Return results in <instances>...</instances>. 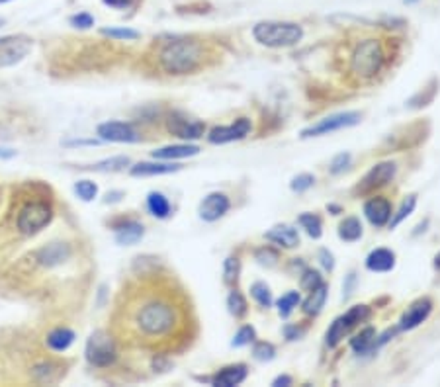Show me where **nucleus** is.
Segmentation results:
<instances>
[{"label":"nucleus","mask_w":440,"mask_h":387,"mask_svg":"<svg viewBox=\"0 0 440 387\" xmlns=\"http://www.w3.org/2000/svg\"><path fill=\"white\" fill-rule=\"evenodd\" d=\"M354 284H356V274H354V272H350V274L347 276V282H345V285H343V290H345V297H348L350 294H352Z\"/></svg>","instance_id":"49530a36"},{"label":"nucleus","mask_w":440,"mask_h":387,"mask_svg":"<svg viewBox=\"0 0 440 387\" xmlns=\"http://www.w3.org/2000/svg\"><path fill=\"white\" fill-rule=\"evenodd\" d=\"M290 384H292V377L288 376H280L272 381V386H290Z\"/></svg>","instance_id":"de8ad7c7"},{"label":"nucleus","mask_w":440,"mask_h":387,"mask_svg":"<svg viewBox=\"0 0 440 387\" xmlns=\"http://www.w3.org/2000/svg\"><path fill=\"white\" fill-rule=\"evenodd\" d=\"M376 338H378L376 329L374 326H366V329H362L359 335L350 340V347L354 348V352H359V354H368L378 345Z\"/></svg>","instance_id":"393cba45"},{"label":"nucleus","mask_w":440,"mask_h":387,"mask_svg":"<svg viewBox=\"0 0 440 387\" xmlns=\"http://www.w3.org/2000/svg\"><path fill=\"white\" fill-rule=\"evenodd\" d=\"M348 163H350V153L337 155V157L331 161V173L337 174V173H340V171H345V168L348 166Z\"/></svg>","instance_id":"79ce46f5"},{"label":"nucleus","mask_w":440,"mask_h":387,"mask_svg":"<svg viewBox=\"0 0 440 387\" xmlns=\"http://www.w3.org/2000/svg\"><path fill=\"white\" fill-rule=\"evenodd\" d=\"M338 237L345 243H356L362 237V223L356 217H347L343 223L338 225Z\"/></svg>","instance_id":"cd10ccee"},{"label":"nucleus","mask_w":440,"mask_h":387,"mask_svg":"<svg viewBox=\"0 0 440 387\" xmlns=\"http://www.w3.org/2000/svg\"><path fill=\"white\" fill-rule=\"evenodd\" d=\"M147 207H149L151 215L159 217V219H166V217L171 215V212H173L171 202H168L166 196L161 192H151L147 196Z\"/></svg>","instance_id":"bb28decb"},{"label":"nucleus","mask_w":440,"mask_h":387,"mask_svg":"<svg viewBox=\"0 0 440 387\" xmlns=\"http://www.w3.org/2000/svg\"><path fill=\"white\" fill-rule=\"evenodd\" d=\"M69 255H71L69 245H65V243H53V245L43 246L40 253H38V262L41 266L53 268V266L63 264L69 258Z\"/></svg>","instance_id":"a211bd4d"},{"label":"nucleus","mask_w":440,"mask_h":387,"mask_svg":"<svg viewBox=\"0 0 440 387\" xmlns=\"http://www.w3.org/2000/svg\"><path fill=\"white\" fill-rule=\"evenodd\" d=\"M398 173V166L395 163H379L376 164L372 171H370L359 184V192L360 194H372L378 188H384L386 184H389L393 180V176Z\"/></svg>","instance_id":"9d476101"},{"label":"nucleus","mask_w":440,"mask_h":387,"mask_svg":"<svg viewBox=\"0 0 440 387\" xmlns=\"http://www.w3.org/2000/svg\"><path fill=\"white\" fill-rule=\"evenodd\" d=\"M168 132L176 135V137H180V139H198V137L204 135L205 125L202 122L188 120L184 116L174 113L168 120Z\"/></svg>","instance_id":"4468645a"},{"label":"nucleus","mask_w":440,"mask_h":387,"mask_svg":"<svg viewBox=\"0 0 440 387\" xmlns=\"http://www.w3.org/2000/svg\"><path fill=\"white\" fill-rule=\"evenodd\" d=\"M327 292H329V285L323 282V284H319L315 290H311L309 292V296L307 299L304 301V313L306 315H319L321 313V309L325 306V301H327Z\"/></svg>","instance_id":"b1692460"},{"label":"nucleus","mask_w":440,"mask_h":387,"mask_svg":"<svg viewBox=\"0 0 440 387\" xmlns=\"http://www.w3.org/2000/svg\"><path fill=\"white\" fill-rule=\"evenodd\" d=\"M249 376V370L245 364H233L223 370H219L214 377H212V386L215 387H233L243 384Z\"/></svg>","instance_id":"f3484780"},{"label":"nucleus","mask_w":440,"mask_h":387,"mask_svg":"<svg viewBox=\"0 0 440 387\" xmlns=\"http://www.w3.org/2000/svg\"><path fill=\"white\" fill-rule=\"evenodd\" d=\"M395 266V253L389 248H376L366 258V268L370 272H389Z\"/></svg>","instance_id":"aec40b11"},{"label":"nucleus","mask_w":440,"mask_h":387,"mask_svg":"<svg viewBox=\"0 0 440 387\" xmlns=\"http://www.w3.org/2000/svg\"><path fill=\"white\" fill-rule=\"evenodd\" d=\"M229 207H231V202H229V198H227L226 194L212 192L207 194L204 200H202L198 214H200V217H202L204 221L214 223V221L221 219V217L229 212Z\"/></svg>","instance_id":"ddd939ff"},{"label":"nucleus","mask_w":440,"mask_h":387,"mask_svg":"<svg viewBox=\"0 0 440 387\" xmlns=\"http://www.w3.org/2000/svg\"><path fill=\"white\" fill-rule=\"evenodd\" d=\"M253 354L260 362H270L272 358L276 356V348L272 347L270 342H256L255 348H253Z\"/></svg>","instance_id":"4c0bfd02"},{"label":"nucleus","mask_w":440,"mask_h":387,"mask_svg":"<svg viewBox=\"0 0 440 387\" xmlns=\"http://www.w3.org/2000/svg\"><path fill=\"white\" fill-rule=\"evenodd\" d=\"M268 241L276 243L278 246H284V248H296L299 245V233H297L296 227L292 225H276L272 227L267 233Z\"/></svg>","instance_id":"6ab92c4d"},{"label":"nucleus","mask_w":440,"mask_h":387,"mask_svg":"<svg viewBox=\"0 0 440 387\" xmlns=\"http://www.w3.org/2000/svg\"><path fill=\"white\" fill-rule=\"evenodd\" d=\"M0 24H2V20H0Z\"/></svg>","instance_id":"3c124183"},{"label":"nucleus","mask_w":440,"mask_h":387,"mask_svg":"<svg viewBox=\"0 0 440 387\" xmlns=\"http://www.w3.org/2000/svg\"><path fill=\"white\" fill-rule=\"evenodd\" d=\"M207 59L205 45L198 40H173L166 41L157 55L161 71L166 74H190L204 67Z\"/></svg>","instance_id":"f03ea898"},{"label":"nucleus","mask_w":440,"mask_h":387,"mask_svg":"<svg viewBox=\"0 0 440 387\" xmlns=\"http://www.w3.org/2000/svg\"><path fill=\"white\" fill-rule=\"evenodd\" d=\"M74 192L84 202H93L94 198H96V194H98V186L91 182V180H81V182L74 184Z\"/></svg>","instance_id":"f704fd0d"},{"label":"nucleus","mask_w":440,"mask_h":387,"mask_svg":"<svg viewBox=\"0 0 440 387\" xmlns=\"http://www.w3.org/2000/svg\"><path fill=\"white\" fill-rule=\"evenodd\" d=\"M434 268L440 270V255H437V258H434Z\"/></svg>","instance_id":"8fccbe9b"},{"label":"nucleus","mask_w":440,"mask_h":387,"mask_svg":"<svg viewBox=\"0 0 440 387\" xmlns=\"http://www.w3.org/2000/svg\"><path fill=\"white\" fill-rule=\"evenodd\" d=\"M31 49V40L24 35H8L0 40V67H12Z\"/></svg>","instance_id":"1a4fd4ad"},{"label":"nucleus","mask_w":440,"mask_h":387,"mask_svg":"<svg viewBox=\"0 0 440 387\" xmlns=\"http://www.w3.org/2000/svg\"><path fill=\"white\" fill-rule=\"evenodd\" d=\"M71 24H72V26H77V28H82V30H86V28H91V26H94V18H93V16H91V14H86V12H81V14L72 16Z\"/></svg>","instance_id":"37998d69"},{"label":"nucleus","mask_w":440,"mask_h":387,"mask_svg":"<svg viewBox=\"0 0 440 387\" xmlns=\"http://www.w3.org/2000/svg\"><path fill=\"white\" fill-rule=\"evenodd\" d=\"M432 311V301L429 297H423V299H417L413 306L403 313L400 321V329L401 331H411L415 326H419L423 321H427V317L430 315Z\"/></svg>","instance_id":"dca6fc26"},{"label":"nucleus","mask_w":440,"mask_h":387,"mask_svg":"<svg viewBox=\"0 0 440 387\" xmlns=\"http://www.w3.org/2000/svg\"><path fill=\"white\" fill-rule=\"evenodd\" d=\"M319 258H321V264H323V268L325 270H333L335 268V260H333V255L329 253L327 248H321V253H319Z\"/></svg>","instance_id":"a18cd8bd"},{"label":"nucleus","mask_w":440,"mask_h":387,"mask_svg":"<svg viewBox=\"0 0 440 387\" xmlns=\"http://www.w3.org/2000/svg\"><path fill=\"white\" fill-rule=\"evenodd\" d=\"M116 358H118L116 340L108 333L96 331L86 342V360L91 362V366L108 368L116 362Z\"/></svg>","instance_id":"423d86ee"},{"label":"nucleus","mask_w":440,"mask_h":387,"mask_svg":"<svg viewBox=\"0 0 440 387\" xmlns=\"http://www.w3.org/2000/svg\"><path fill=\"white\" fill-rule=\"evenodd\" d=\"M249 132H251V120L239 118V120L231 123V125L214 127V129L210 132V135H207V141L214 143V145L239 141V139H245L246 135H249Z\"/></svg>","instance_id":"9b49d317"},{"label":"nucleus","mask_w":440,"mask_h":387,"mask_svg":"<svg viewBox=\"0 0 440 387\" xmlns=\"http://www.w3.org/2000/svg\"><path fill=\"white\" fill-rule=\"evenodd\" d=\"M253 38L270 49L294 47L304 38V28L296 22H258L253 28Z\"/></svg>","instance_id":"7ed1b4c3"},{"label":"nucleus","mask_w":440,"mask_h":387,"mask_svg":"<svg viewBox=\"0 0 440 387\" xmlns=\"http://www.w3.org/2000/svg\"><path fill=\"white\" fill-rule=\"evenodd\" d=\"M102 2L110 8H116V10H125V8H132L137 0H102Z\"/></svg>","instance_id":"c03bdc74"},{"label":"nucleus","mask_w":440,"mask_h":387,"mask_svg":"<svg viewBox=\"0 0 440 387\" xmlns=\"http://www.w3.org/2000/svg\"><path fill=\"white\" fill-rule=\"evenodd\" d=\"M129 164V159L127 157H113V159H108V161H102V163L94 164V171H122Z\"/></svg>","instance_id":"c9c22d12"},{"label":"nucleus","mask_w":440,"mask_h":387,"mask_svg":"<svg viewBox=\"0 0 440 387\" xmlns=\"http://www.w3.org/2000/svg\"><path fill=\"white\" fill-rule=\"evenodd\" d=\"M364 214L374 227H384L391 219V202L384 196H374L364 204Z\"/></svg>","instance_id":"2eb2a0df"},{"label":"nucleus","mask_w":440,"mask_h":387,"mask_svg":"<svg viewBox=\"0 0 440 387\" xmlns=\"http://www.w3.org/2000/svg\"><path fill=\"white\" fill-rule=\"evenodd\" d=\"M100 141H96V139H91V141H71V143H67V145H71V147H74V145H98Z\"/></svg>","instance_id":"09e8293b"},{"label":"nucleus","mask_w":440,"mask_h":387,"mask_svg":"<svg viewBox=\"0 0 440 387\" xmlns=\"http://www.w3.org/2000/svg\"><path fill=\"white\" fill-rule=\"evenodd\" d=\"M251 296L255 297V301L260 307H270L272 306V292L265 282H255L251 285Z\"/></svg>","instance_id":"2f4dec72"},{"label":"nucleus","mask_w":440,"mask_h":387,"mask_svg":"<svg viewBox=\"0 0 440 387\" xmlns=\"http://www.w3.org/2000/svg\"><path fill=\"white\" fill-rule=\"evenodd\" d=\"M102 33L106 38H112V40H137L139 33L135 30H127V28H104Z\"/></svg>","instance_id":"e433bc0d"},{"label":"nucleus","mask_w":440,"mask_h":387,"mask_svg":"<svg viewBox=\"0 0 440 387\" xmlns=\"http://www.w3.org/2000/svg\"><path fill=\"white\" fill-rule=\"evenodd\" d=\"M192 325L188 299L171 282L147 280L134 290H123L118 307V331L143 348L173 350L190 336Z\"/></svg>","instance_id":"f257e3e1"},{"label":"nucleus","mask_w":440,"mask_h":387,"mask_svg":"<svg viewBox=\"0 0 440 387\" xmlns=\"http://www.w3.org/2000/svg\"><path fill=\"white\" fill-rule=\"evenodd\" d=\"M227 307H229V313L237 319H241V317L246 315V311H249V306H246V299L243 297L241 292H237L233 290L229 297H227Z\"/></svg>","instance_id":"c756f323"},{"label":"nucleus","mask_w":440,"mask_h":387,"mask_svg":"<svg viewBox=\"0 0 440 387\" xmlns=\"http://www.w3.org/2000/svg\"><path fill=\"white\" fill-rule=\"evenodd\" d=\"M200 153V149L196 145H171L153 151V159L159 161H173V159H186V157H194Z\"/></svg>","instance_id":"4be33fe9"},{"label":"nucleus","mask_w":440,"mask_h":387,"mask_svg":"<svg viewBox=\"0 0 440 387\" xmlns=\"http://www.w3.org/2000/svg\"><path fill=\"white\" fill-rule=\"evenodd\" d=\"M53 207L52 204L43 202V200H31L22 205L18 217H16V227L22 235L31 237V235L40 233L41 229H45L52 223Z\"/></svg>","instance_id":"39448f33"},{"label":"nucleus","mask_w":440,"mask_h":387,"mask_svg":"<svg viewBox=\"0 0 440 387\" xmlns=\"http://www.w3.org/2000/svg\"><path fill=\"white\" fill-rule=\"evenodd\" d=\"M360 116L359 112H343V113H335V116H329L325 120H321L315 125L307 127L301 132V139H309V137H319V135H327V133L338 132V129H345V127H352L360 123Z\"/></svg>","instance_id":"6e6552de"},{"label":"nucleus","mask_w":440,"mask_h":387,"mask_svg":"<svg viewBox=\"0 0 440 387\" xmlns=\"http://www.w3.org/2000/svg\"><path fill=\"white\" fill-rule=\"evenodd\" d=\"M239 272H241V262H239V258H237V256H229L226 260V264H223V280H226V284H237Z\"/></svg>","instance_id":"473e14b6"},{"label":"nucleus","mask_w":440,"mask_h":387,"mask_svg":"<svg viewBox=\"0 0 440 387\" xmlns=\"http://www.w3.org/2000/svg\"><path fill=\"white\" fill-rule=\"evenodd\" d=\"M315 184V178L311 176V174H297L296 178L292 180V184H290V188L294 190V192H306V190H309L311 186Z\"/></svg>","instance_id":"58836bf2"},{"label":"nucleus","mask_w":440,"mask_h":387,"mask_svg":"<svg viewBox=\"0 0 440 387\" xmlns=\"http://www.w3.org/2000/svg\"><path fill=\"white\" fill-rule=\"evenodd\" d=\"M72 340H74V333L65 326H59V329H53L47 335V347L52 348L53 352H63L71 347Z\"/></svg>","instance_id":"a878e982"},{"label":"nucleus","mask_w":440,"mask_h":387,"mask_svg":"<svg viewBox=\"0 0 440 387\" xmlns=\"http://www.w3.org/2000/svg\"><path fill=\"white\" fill-rule=\"evenodd\" d=\"M319 284H323V280H321V274H319L317 270H306L304 276H301V287L307 290V292H311V290H315Z\"/></svg>","instance_id":"a19ab883"},{"label":"nucleus","mask_w":440,"mask_h":387,"mask_svg":"<svg viewBox=\"0 0 440 387\" xmlns=\"http://www.w3.org/2000/svg\"><path fill=\"white\" fill-rule=\"evenodd\" d=\"M370 317V307L368 306H354L348 309L345 315L337 317L333 321V325L329 326L327 331V345L331 348H335L345 338V336L354 329L359 326L362 321H366Z\"/></svg>","instance_id":"0eeeda50"},{"label":"nucleus","mask_w":440,"mask_h":387,"mask_svg":"<svg viewBox=\"0 0 440 387\" xmlns=\"http://www.w3.org/2000/svg\"><path fill=\"white\" fill-rule=\"evenodd\" d=\"M98 137L102 141L112 143H137L141 137L135 132L134 125L125 122H106L98 125Z\"/></svg>","instance_id":"f8f14e48"},{"label":"nucleus","mask_w":440,"mask_h":387,"mask_svg":"<svg viewBox=\"0 0 440 387\" xmlns=\"http://www.w3.org/2000/svg\"><path fill=\"white\" fill-rule=\"evenodd\" d=\"M386 52L379 40H364L350 55V74L360 82L372 81L384 67Z\"/></svg>","instance_id":"20e7f679"},{"label":"nucleus","mask_w":440,"mask_h":387,"mask_svg":"<svg viewBox=\"0 0 440 387\" xmlns=\"http://www.w3.org/2000/svg\"><path fill=\"white\" fill-rule=\"evenodd\" d=\"M255 338H256L255 329H253L251 325H246V326H243V329H239V333H237L235 338H233V347H245V345H251Z\"/></svg>","instance_id":"ea45409f"},{"label":"nucleus","mask_w":440,"mask_h":387,"mask_svg":"<svg viewBox=\"0 0 440 387\" xmlns=\"http://www.w3.org/2000/svg\"><path fill=\"white\" fill-rule=\"evenodd\" d=\"M297 303H299V294H297V292H290V294H286V296H282L278 299V313L282 317H288L294 309H296Z\"/></svg>","instance_id":"72a5a7b5"},{"label":"nucleus","mask_w":440,"mask_h":387,"mask_svg":"<svg viewBox=\"0 0 440 387\" xmlns=\"http://www.w3.org/2000/svg\"><path fill=\"white\" fill-rule=\"evenodd\" d=\"M180 164L171 163H139L132 166L129 174L132 176H159V174H171L178 173Z\"/></svg>","instance_id":"5701e85b"},{"label":"nucleus","mask_w":440,"mask_h":387,"mask_svg":"<svg viewBox=\"0 0 440 387\" xmlns=\"http://www.w3.org/2000/svg\"><path fill=\"white\" fill-rule=\"evenodd\" d=\"M299 225L307 231L309 237L313 239H319L321 233H323V223H321V217L315 214H304L299 215Z\"/></svg>","instance_id":"7c9ffc66"},{"label":"nucleus","mask_w":440,"mask_h":387,"mask_svg":"<svg viewBox=\"0 0 440 387\" xmlns=\"http://www.w3.org/2000/svg\"><path fill=\"white\" fill-rule=\"evenodd\" d=\"M143 225L137 223L134 219H127V221H123L122 225L116 227V241L120 245H135L143 239Z\"/></svg>","instance_id":"412c9836"},{"label":"nucleus","mask_w":440,"mask_h":387,"mask_svg":"<svg viewBox=\"0 0 440 387\" xmlns=\"http://www.w3.org/2000/svg\"><path fill=\"white\" fill-rule=\"evenodd\" d=\"M415 205H417V196L411 194V196H407V198L403 200V204H401V207L398 210V214L389 219V229H395L405 217H409V215L413 214V210H415Z\"/></svg>","instance_id":"c85d7f7f"}]
</instances>
